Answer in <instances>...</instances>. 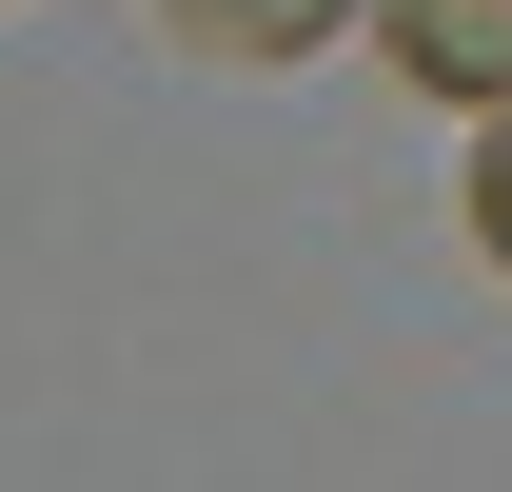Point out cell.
Instances as JSON below:
<instances>
[{
    "instance_id": "obj_1",
    "label": "cell",
    "mask_w": 512,
    "mask_h": 492,
    "mask_svg": "<svg viewBox=\"0 0 512 492\" xmlns=\"http://www.w3.org/2000/svg\"><path fill=\"white\" fill-rule=\"evenodd\" d=\"M394 79L414 99H512V0H394Z\"/></svg>"
},
{
    "instance_id": "obj_2",
    "label": "cell",
    "mask_w": 512,
    "mask_h": 492,
    "mask_svg": "<svg viewBox=\"0 0 512 492\" xmlns=\"http://www.w3.org/2000/svg\"><path fill=\"white\" fill-rule=\"evenodd\" d=\"M158 20H178L197 60H237V79H276V60H316V40L355 20V0H158Z\"/></svg>"
},
{
    "instance_id": "obj_3",
    "label": "cell",
    "mask_w": 512,
    "mask_h": 492,
    "mask_svg": "<svg viewBox=\"0 0 512 492\" xmlns=\"http://www.w3.org/2000/svg\"><path fill=\"white\" fill-rule=\"evenodd\" d=\"M473 237H493V276H512V99H493V138H473Z\"/></svg>"
}]
</instances>
